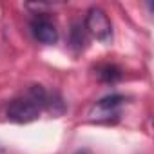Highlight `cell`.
<instances>
[{"instance_id":"1","label":"cell","mask_w":154,"mask_h":154,"mask_svg":"<svg viewBox=\"0 0 154 154\" xmlns=\"http://www.w3.org/2000/svg\"><path fill=\"white\" fill-rule=\"evenodd\" d=\"M47 98H49V94L42 85H31L29 91L26 93V96L15 98L9 102L6 114L9 120H13L17 123L33 122L40 116L42 109L47 107Z\"/></svg>"},{"instance_id":"2","label":"cell","mask_w":154,"mask_h":154,"mask_svg":"<svg viewBox=\"0 0 154 154\" xmlns=\"http://www.w3.org/2000/svg\"><path fill=\"white\" fill-rule=\"evenodd\" d=\"M84 27H85V31H89L102 44H111L112 42V24H111L107 13L102 8H91L87 11Z\"/></svg>"},{"instance_id":"3","label":"cell","mask_w":154,"mask_h":154,"mask_svg":"<svg viewBox=\"0 0 154 154\" xmlns=\"http://www.w3.org/2000/svg\"><path fill=\"white\" fill-rule=\"evenodd\" d=\"M123 103H125V96H122L118 93L107 94L94 103L89 116H91V120H96V122H109L111 118H116L120 114V107Z\"/></svg>"},{"instance_id":"4","label":"cell","mask_w":154,"mask_h":154,"mask_svg":"<svg viewBox=\"0 0 154 154\" xmlns=\"http://www.w3.org/2000/svg\"><path fill=\"white\" fill-rule=\"evenodd\" d=\"M31 33H33V36L38 42L47 44V45H53L58 40V29H56V26L49 18H45V17H35L31 20Z\"/></svg>"},{"instance_id":"5","label":"cell","mask_w":154,"mask_h":154,"mask_svg":"<svg viewBox=\"0 0 154 154\" xmlns=\"http://www.w3.org/2000/svg\"><path fill=\"white\" fill-rule=\"evenodd\" d=\"M122 71L116 67V65H103L98 69V78L102 82H107V84H114L118 80H122Z\"/></svg>"},{"instance_id":"6","label":"cell","mask_w":154,"mask_h":154,"mask_svg":"<svg viewBox=\"0 0 154 154\" xmlns=\"http://www.w3.org/2000/svg\"><path fill=\"white\" fill-rule=\"evenodd\" d=\"M87 44V36H85V27L82 24H74L71 29V45L74 49H84Z\"/></svg>"},{"instance_id":"7","label":"cell","mask_w":154,"mask_h":154,"mask_svg":"<svg viewBox=\"0 0 154 154\" xmlns=\"http://www.w3.org/2000/svg\"><path fill=\"white\" fill-rule=\"evenodd\" d=\"M78 154H87V152H78Z\"/></svg>"}]
</instances>
